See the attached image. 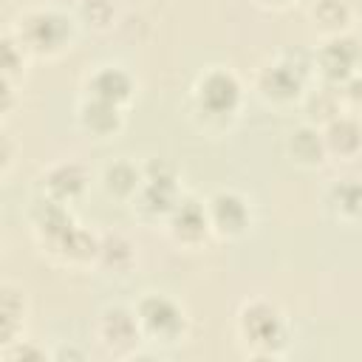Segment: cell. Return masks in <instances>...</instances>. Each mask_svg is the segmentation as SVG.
<instances>
[{
  "label": "cell",
  "mask_w": 362,
  "mask_h": 362,
  "mask_svg": "<svg viewBox=\"0 0 362 362\" xmlns=\"http://www.w3.org/2000/svg\"><path fill=\"white\" fill-rule=\"evenodd\" d=\"M235 334L246 356L252 359H283L291 345V328L277 303L252 297L240 303L235 314Z\"/></svg>",
  "instance_id": "obj_1"
},
{
  "label": "cell",
  "mask_w": 362,
  "mask_h": 362,
  "mask_svg": "<svg viewBox=\"0 0 362 362\" xmlns=\"http://www.w3.org/2000/svg\"><path fill=\"white\" fill-rule=\"evenodd\" d=\"M76 23L79 20L62 8L34 6V8L20 11L8 31L17 37V42L25 48L28 57L54 59L71 51L74 37H76Z\"/></svg>",
  "instance_id": "obj_2"
},
{
  "label": "cell",
  "mask_w": 362,
  "mask_h": 362,
  "mask_svg": "<svg viewBox=\"0 0 362 362\" xmlns=\"http://www.w3.org/2000/svg\"><path fill=\"white\" fill-rule=\"evenodd\" d=\"M317 76L314 71V54H300V51H280L269 62H263L255 71V93L272 105V107H291L305 99L308 82Z\"/></svg>",
  "instance_id": "obj_3"
},
{
  "label": "cell",
  "mask_w": 362,
  "mask_h": 362,
  "mask_svg": "<svg viewBox=\"0 0 362 362\" xmlns=\"http://www.w3.org/2000/svg\"><path fill=\"white\" fill-rule=\"evenodd\" d=\"M243 105V82L235 71L223 65H212L198 74L192 85V110L206 119V127H226Z\"/></svg>",
  "instance_id": "obj_4"
},
{
  "label": "cell",
  "mask_w": 362,
  "mask_h": 362,
  "mask_svg": "<svg viewBox=\"0 0 362 362\" xmlns=\"http://www.w3.org/2000/svg\"><path fill=\"white\" fill-rule=\"evenodd\" d=\"M136 320L150 348H175L189 337V317L187 308L173 300L170 294L147 291L136 300Z\"/></svg>",
  "instance_id": "obj_5"
},
{
  "label": "cell",
  "mask_w": 362,
  "mask_h": 362,
  "mask_svg": "<svg viewBox=\"0 0 362 362\" xmlns=\"http://www.w3.org/2000/svg\"><path fill=\"white\" fill-rule=\"evenodd\" d=\"M141 187L136 192L133 212H139L144 221H167L173 206L178 204V175L175 167L167 164L164 158H150L141 164Z\"/></svg>",
  "instance_id": "obj_6"
},
{
  "label": "cell",
  "mask_w": 362,
  "mask_h": 362,
  "mask_svg": "<svg viewBox=\"0 0 362 362\" xmlns=\"http://www.w3.org/2000/svg\"><path fill=\"white\" fill-rule=\"evenodd\" d=\"M96 339L107 356H116V359L141 356L139 348L144 345V337H141V328L136 320V308L122 305V303L105 305L96 314Z\"/></svg>",
  "instance_id": "obj_7"
},
{
  "label": "cell",
  "mask_w": 362,
  "mask_h": 362,
  "mask_svg": "<svg viewBox=\"0 0 362 362\" xmlns=\"http://www.w3.org/2000/svg\"><path fill=\"white\" fill-rule=\"evenodd\" d=\"M314 71H317V79L322 85L342 88L351 76H356L362 71V45H359V40L351 31L337 34V37H325L314 48Z\"/></svg>",
  "instance_id": "obj_8"
},
{
  "label": "cell",
  "mask_w": 362,
  "mask_h": 362,
  "mask_svg": "<svg viewBox=\"0 0 362 362\" xmlns=\"http://www.w3.org/2000/svg\"><path fill=\"white\" fill-rule=\"evenodd\" d=\"M206 218L212 235L221 240H238L252 229V204L238 189H215L206 201Z\"/></svg>",
  "instance_id": "obj_9"
},
{
  "label": "cell",
  "mask_w": 362,
  "mask_h": 362,
  "mask_svg": "<svg viewBox=\"0 0 362 362\" xmlns=\"http://www.w3.org/2000/svg\"><path fill=\"white\" fill-rule=\"evenodd\" d=\"M164 223H167L170 238L184 249H198L212 235V226H209V218H206V204L198 201V198H184L181 195Z\"/></svg>",
  "instance_id": "obj_10"
},
{
  "label": "cell",
  "mask_w": 362,
  "mask_h": 362,
  "mask_svg": "<svg viewBox=\"0 0 362 362\" xmlns=\"http://www.w3.org/2000/svg\"><path fill=\"white\" fill-rule=\"evenodd\" d=\"M88 181V170L79 161H54L40 175V195L71 206L85 195Z\"/></svg>",
  "instance_id": "obj_11"
},
{
  "label": "cell",
  "mask_w": 362,
  "mask_h": 362,
  "mask_svg": "<svg viewBox=\"0 0 362 362\" xmlns=\"http://www.w3.org/2000/svg\"><path fill=\"white\" fill-rule=\"evenodd\" d=\"M85 96L127 107L136 96V79L122 65H96L85 76Z\"/></svg>",
  "instance_id": "obj_12"
},
{
  "label": "cell",
  "mask_w": 362,
  "mask_h": 362,
  "mask_svg": "<svg viewBox=\"0 0 362 362\" xmlns=\"http://www.w3.org/2000/svg\"><path fill=\"white\" fill-rule=\"evenodd\" d=\"M28 223H31L34 240L48 252L76 221L71 215V206H65L59 201H51L45 195H37V201L28 209Z\"/></svg>",
  "instance_id": "obj_13"
},
{
  "label": "cell",
  "mask_w": 362,
  "mask_h": 362,
  "mask_svg": "<svg viewBox=\"0 0 362 362\" xmlns=\"http://www.w3.org/2000/svg\"><path fill=\"white\" fill-rule=\"evenodd\" d=\"M322 209L342 226H362V181L339 178L322 192Z\"/></svg>",
  "instance_id": "obj_14"
},
{
  "label": "cell",
  "mask_w": 362,
  "mask_h": 362,
  "mask_svg": "<svg viewBox=\"0 0 362 362\" xmlns=\"http://www.w3.org/2000/svg\"><path fill=\"white\" fill-rule=\"evenodd\" d=\"M48 255H51L54 260H59V263H65V266H76V269H82V266H96V260H99V235L90 232V229H85V226H79V223H74V226L48 249Z\"/></svg>",
  "instance_id": "obj_15"
},
{
  "label": "cell",
  "mask_w": 362,
  "mask_h": 362,
  "mask_svg": "<svg viewBox=\"0 0 362 362\" xmlns=\"http://www.w3.org/2000/svg\"><path fill=\"white\" fill-rule=\"evenodd\" d=\"M286 156L291 158V164H297L303 170L322 167V161L328 158L322 127L320 124H311V122H303V124L291 127L288 136H286Z\"/></svg>",
  "instance_id": "obj_16"
},
{
  "label": "cell",
  "mask_w": 362,
  "mask_h": 362,
  "mask_svg": "<svg viewBox=\"0 0 362 362\" xmlns=\"http://www.w3.org/2000/svg\"><path fill=\"white\" fill-rule=\"evenodd\" d=\"M325 153L337 161H354L362 153V122L351 113H339L322 124Z\"/></svg>",
  "instance_id": "obj_17"
},
{
  "label": "cell",
  "mask_w": 362,
  "mask_h": 362,
  "mask_svg": "<svg viewBox=\"0 0 362 362\" xmlns=\"http://www.w3.org/2000/svg\"><path fill=\"white\" fill-rule=\"evenodd\" d=\"M76 122H79V127L88 136H93V139H110L124 124V107L110 105V102H102V99H93V96H85L79 102V107H76Z\"/></svg>",
  "instance_id": "obj_18"
},
{
  "label": "cell",
  "mask_w": 362,
  "mask_h": 362,
  "mask_svg": "<svg viewBox=\"0 0 362 362\" xmlns=\"http://www.w3.org/2000/svg\"><path fill=\"white\" fill-rule=\"evenodd\" d=\"M25 314H28V303H25V291L6 280L0 286V348L11 345L23 337L25 331Z\"/></svg>",
  "instance_id": "obj_19"
},
{
  "label": "cell",
  "mask_w": 362,
  "mask_h": 362,
  "mask_svg": "<svg viewBox=\"0 0 362 362\" xmlns=\"http://www.w3.org/2000/svg\"><path fill=\"white\" fill-rule=\"evenodd\" d=\"M308 20H311L314 31L325 40V37L348 34L356 14H354L351 0H314L308 6Z\"/></svg>",
  "instance_id": "obj_20"
},
{
  "label": "cell",
  "mask_w": 362,
  "mask_h": 362,
  "mask_svg": "<svg viewBox=\"0 0 362 362\" xmlns=\"http://www.w3.org/2000/svg\"><path fill=\"white\" fill-rule=\"evenodd\" d=\"M99 181H102V189H105L110 198L130 204V201L136 198L141 181H144L141 164H136V161H130V158H116V161L105 164Z\"/></svg>",
  "instance_id": "obj_21"
},
{
  "label": "cell",
  "mask_w": 362,
  "mask_h": 362,
  "mask_svg": "<svg viewBox=\"0 0 362 362\" xmlns=\"http://www.w3.org/2000/svg\"><path fill=\"white\" fill-rule=\"evenodd\" d=\"M136 263V246L119 235V232H105L99 235V260L96 266L105 269L107 274H127Z\"/></svg>",
  "instance_id": "obj_22"
},
{
  "label": "cell",
  "mask_w": 362,
  "mask_h": 362,
  "mask_svg": "<svg viewBox=\"0 0 362 362\" xmlns=\"http://www.w3.org/2000/svg\"><path fill=\"white\" fill-rule=\"evenodd\" d=\"M25 62H28V54L25 48L17 42V37L11 31L3 34V45H0V68H3V79L6 82H20L23 74H25Z\"/></svg>",
  "instance_id": "obj_23"
},
{
  "label": "cell",
  "mask_w": 362,
  "mask_h": 362,
  "mask_svg": "<svg viewBox=\"0 0 362 362\" xmlns=\"http://www.w3.org/2000/svg\"><path fill=\"white\" fill-rule=\"evenodd\" d=\"M74 17L96 31H107L116 20V3L113 0H79Z\"/></svg>",
  "instance_id": "obj_24"
},
{
  "label": "cell",
  "mask_w": 362,
  "mask_h": 362,
  "mask_svg": "<svg viewBox=\"0 0 362 362\" xmlns=\"http://www.w3.org/2000/svg\"><path fill=\"white\" fill-rule=\"evenodd\" d=\"M42 359H51V354L45 348H40L34 339H25V337L0 348V362H42Z\"/></svg>",
  "instance_id": "obj_25"
},
{
  "label": "cell",
  "mask_w": 362,
  "mask_h": 362,
  "mask_svg": "<svg viewBox=\"0 0 362 362\" xmlns=\"http://www.w3.org/2000/svg\"><path fill=\"white\" fill-rule=\"evenodd\" d=\"M11 136H3V175L8 173V167H11Z\"/></svg>",
  "instance_id": "obj_26"
},
{
  "label": "cell",
  "mask_w": 362,
  "mask_h": 362,
  "mask_svg": "<svg viewBox=\"0 0 362 362\" xmlns=\"http://www.w3.org/2000/svg\"><path fill=\"white\" fill-rule=\"evenodd\" d=\"M257 6H263V8H274V11H280V8H288L291 3H297V0H255Z\"/></svg>",
  "instance_id": "obj_27"
},
{
  "label": "cell",
  "mask_w": 362,
  "mask_h": 362,
  "mask_svg": "<svg viewBox=\"0 0 362 362\" xmlns=\"http://www.w3.org/2000/svg\"><path fill=\"white\" fill-rule=\"evenodd\" d=\"M351 6H354V14H356V20H362V0H351Z\"/></svg>",
  "instance_id": "obj_28"
}]
</instances>
